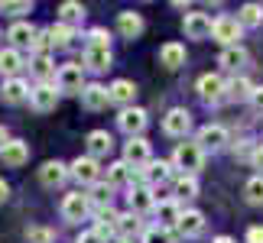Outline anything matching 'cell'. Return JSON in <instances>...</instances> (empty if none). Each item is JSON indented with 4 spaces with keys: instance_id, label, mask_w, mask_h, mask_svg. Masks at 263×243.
Instances as JSON below:
<instances>
[{
    "instance_id": "cell-27",
    "label": "cell",
    "mask_w": 263,
    "mask_h": 243,
    "mask_svg": "<svg viewBox=\"0 0 263 243\" xmlns=\"http://www.w3.org/2000/svg\"><path fill=\"white\" fill-rule=\"evenodd\" d=\"M20 68H23V55H20L16 49H4V52H0V72L7 78H16Z\"/></svg>"
},
{
    "instance_id": "cell-44",
    "label": "cell",
    "mask_w": 263,
    "mask_h": 243,
    "mask_svg": "<svg viewBox=\"0 0 263 243\" xmlns=\"http://www.w3.org/2000/svg\"><path fill=\"white\" fill-rule=\"evenodd\" d=\"M250 104H254L260 114H263V88H254V94H250Z\"/></svg>"
},
{
    "instance_id": "cell-38",
    "label": "cell",
    "mask_w": 263,
    "mask_h": 243,
    "mask_svg": "<svg viewBox=\"0 0 263 243\" xmlns=\"http://www.w3.org/2000/svg\"><path fill=\"white\" fill-rule=\"evenodd\" d=\"M244 195H247V201L250 205H263V175H254L244 185Z\"/></svg>"
},
{
    "instance_id": "cell-18",
    "label": "cell",
    "mask_w": 263,
    "mask_h": 243,
    "mask_svg": "<svg viewBox=\"0 0 263 243\" xmlns=\"http://www.w3.org/2000/svg\"><path fill=\"white\" fill-rule=\"evenodd\" d=\"M130 208H134V214H146V211H153L156 208V201H153V188L149 185H140V188H130Z\"/></svg>"
},
{
    "instance_id": "cell-16",
    "label": "cell",
    "mask_w": 263,
    "mask_h": 243,
    "mask_svg": "<svg viewBox=\"0 0 263 243\" xmlns=\"http://www.w3.org/2000/svg\"><path fill=\"white\" fill-rule=\"evenodd\" d=\"M7 39L13 43L16 52H20V49H33V43H36V29L29 26V23H13V26H10V33H7Z\"/></svg>"
},
{
    "instance_id": "cell-24",
    "label": "cell",
    "mask_w": 263,
    "mask_h": 243,
    "mask_svg": "<svg viewBox=\"0 0 263 243\" xmlns=\"http://www.w3.org/2000/svg\"><path fill=\"white\" fill-rule=\"evenodd\" d=\"M201 230H205V217H201V211H182L179 234L182 237H198Z\"/></svg>"
},
{
    "instance_id": "cell-23",
    "label": "cell",
    "mask_w": 263,
    "mask_h": 243,
    "mask_svg": "<svg viewBox=\"0 0 263 243\" xmlns=\"http://www.w3.org/2000/svg\"><path fill=\"white\" fill-rule=\"evenodd\" d=\"M140 175H143V178H146V185L153 188V185H163V181H169V175H173V166L159 159V162H149V166L140 172Z\"/></svg>"
},
{
    "instance_id": "cell-11",
    "label": "cell",
    "mask_w": 263,
    "mask_h": 243,
    "mask_svg": "<svg viewBox=\"0 0 263 243\" xmlns=\"http://www.w3.org/2000/svg\"><path fill=\"white\" fill-rule=\"evenodd\" d=\"M65 178H68V169L59 159H49V162H43V169H39V181H43L46 188H59Z\"/></svg>"
},
{
    "instance_id": "cell-12",
    "label": "cell",
    "mask_w": 263,
    "mask_h": 243,
    "mask_svg": "<svg viewBox=\"0 0 263 243\" xmlns=\"http://www.w3.org/2000/svg\"><path fill=\"white\" fill-rule=\"evenodd\" d=\"M0 159H4V166L20 169V166H23V162L29 159V146L23 143V139H10V143L0 149Z\"/></svg>"
},
{
    "instance_id": "cell-36",
    "label": "cell",
    "mask_w": 263,
    "mask_h": 243,
    "mask_svg": "<svg viewBox=\"0 0 263 243\" xmlns=\"http://www.w3.org/2000/svg\"><path fill=\"white\" fill-rule=\"evenodd\" d=\"M52 72H55V68H52V58H49V55H36V58H33V75L43 81V85H49Z\"/></svg>"
},
{
    "instance_id": "cell-51",
    "label": "cell",
    "mask_w": 263,
    "mask_h": 243,
    "mask_svg": "<svg viewBox=\"0 0 263 243\" xmlns=\"http://www.w3.org/2000/svg\"><path fill=\"white\" fill-rule=\"evenodd\" d=\"M104 243H130V240H124V237H114V240H104Z\"/></svg>"
},
{
    "instance_id": "cell-35",
    "label": "cell",
    "mask_w": 263,
    "mask_h": 243,
    "mask_svg": "<svg viewBox=\"0 0 263 243\" xmlns=\"http://www.w3.org/2000/svg\"><path fill=\"white\" fill-rule=\"evenodd\" d=\"M88 201H91V205H95L98 211H101V208H110V185H104V181L91 185V195H88Z\"/></svg>"
},
{
    "instance_id": "cell-29",
    "label": "cell",
    "mask_w": 263,
    "mask_h": 243,
    "mask_svg": "<svg viewBox=\"0 0 263 243\" xmlns=\"http://www.w3.org/2000/svg\"><path fill=\"white\" fill-rule=\"evenodd\" d=\"M85 65L91 72H104L110 68V49H85Z\"/></svg>"
},
{
    "instance_id": "cell-42",
    "label": "cell",
    "mask_w": 263,
    "mask_h": 243,
    "mask_svg": "<svg viewBox=\"0 0 263 243\" xmlns=\"http://www.w3.org/2000/svg\"><path fill=\"white\" fill-rule=\"evenodd\" d=\"M52 46V36H49V29H43V33H36V43H33V49L39 55H46V49Z\"/></svg>"
},
{
    "instance_id": "cell-49",
    "label": "cell",
    "mask_w": 263,
    "mask_h": 243,
    "mask_svg": "<svg viewBox=\"0 0 263 243\" xmlns=\"http://www.w3.org/2000/svg\"><path fill=\"white\" fill-rule=\"evenodd\" d=\"M4 201H7V181L0 178V205H4Z\"/></svg>"
},
{
    "instance_id": "cell-21",
    "label": "cell",
    "mask_w": 263,
    "mask_h": 243,
    "mask_svg": "<svg viewBox=\"0 0 263 243\" xmlns=\"http://www.w3.org/2000/svg\"><path fill=\"white\" fill-rule=\"evenodd\" d=\"M156 217H159V227H179V220H182V208H179V201H159L156 205Z\"/></svg>"
},
{
    "instance_id": "cell-52",
    "label": "cell",
    "mask_w": 263,
    "mask_h": 243,
    "mask_svg": "<svg viewBox=\"0 0 263 243\" xmlns=\"http://www.w3.org/2000/svg\"><path fill=\"white\" fill-rule=\"evenodd\" d=\"M215 243H234V240H231V237H218Z\"/></svg>"
},
{
    "instance_id": "cell-20",
    "label": "cell",
    "mask_w": 263,
    "mask_h": 243,
    "mask_svg": "<svg viewBox=\"0 0 263 243\" xmlns=\"http://www.w3.org/2000/svg\"><path fill=\"white\" fill-rule=\"evenodd\" d=\"M198 94L205 100H224V81L218 75H201L198 78Z\"/></svg>"
},
{
    "instance_id": "cell-34",
    "label": "cell",
    "mask_w": 263,
    "mask_h": 243,
    "mask_svg": "<svg viewBox=\"0 0 263 243\" xmlns=\"http://www.w3.org/2000/svg\"><path fill=\"white\" fill-rule=\"evenodd\" d=\"M49 36H52V46L65 49V46H72V39H75V29H72V26H65V23H55L52 29H49Z\"/></svg>"
},
{
    "instance_id": "cell-14",
    "label": "cell",
    "mask_w": 263,
    "mask_h": 243,
    "mask_svg": "<svg viewBox=\"0 0 263 243\" xmlns=\"http://www.w3.org/2000/svg\"><path fill=\"white\" fill-rule=\"evenodd\" d=\"M189 127H192V117H189V110H182V107L169 110L166 120H163V130H166L169 136H185Z\"/></svg>"
},
{
    "instance_id": "cell-39",
    "label": "cell",
    "mask_w": 263,
    "mask_h": 243,
    "mask_svg": "<svg viewBox=\"0 0 263 243\" xmlns=\"http://www.w3.org/2000/svg\"><path fill=\"white\" fill-rule=\"evenodd\" d=\"M195 195H198V181L192 175H182L176 181V198H195Z\"/></svg>"
},
{
    "instance_id": "cell-50",
    "label": "cell",
    "mask_w": 263,
    "mask_h": 243,
    "mask_svg": "<svg viewBox=\"0 0 263 243\" xmlns=\"http://www.w3.org/2000/svg\"><path fill=\"white\" fill-rule=\"evenodd\" d=\"M7 143H10V139H7V130H4V127H0V149H4Z\"/></svg>"
},
{
    "instance_id": "cell-46",
    "label": "cell",
    "mask_w": 263,
    "mask_h": 243,
    "mask_svg": "<svg viewBox=\"0 0 263 243\" xmlns=\"http://www.w3.org/2000/svg\"><path fill=\"white\" fill-rule=\"evenodd\" d=\"M78 243H104V240H101V237L95 234V230H88V234H82V237H78Z\"/></svg>"
},
{
    "instance_id": "cell-2",
    "label": "cell",
    "mask_w": 263,
    "mask_h": 243,
    "mask_svg": "<svg viewBox=\"0 0 263 243\" xmlns=\"http://www.w3.org/2000/svg\"><path fill=\"white\" fill-rule=\"evenodd\" d=\"M85 65H62L55 75V85L59 91H65V94H82L85 91Z\"/></svg>"
},
{
    "instance_id": "cell-33",
    "label": "cell",
    "mask_w": 263,
    "mask_h": 243,
    "mask_svg": "<svg viewBox=\"0 0 263 243\" xmlns=\"http://www.w3.org/2000/svg\"><path fill=\"white\" fill-rule=\"evenodd\" d=\"M130 175H134V169H130L124 159L114 162V166H107V185H124Z\"/></svg>"
},
{
    "instance_id": "cell-28",
    "label": "cell",
    "mask_w": 263,
    "mask_h": 243,
    "mask_svg": "<svg viewBox=\"0 0 263 243\" xmlns=\"http://www.w3.org/2000/svg\"><path fill=\"white\" fill-rule=\"evenodd\" d=\"M117 220H120L117 211L101 208V211H98V227H95V234H98L101 240H104V234H114V230H117Z\"/></svg>"
},
{
    "instance_id": "cell-9",
    "label": "cell",
    "mask_w": 263,
    "mask_h": 243,
    "mask_svg": "<svg viewBox=\"0 0 263 243\" xmlns=\"http://www.w3.org/2000/svg\"><path fill=\"white\" fill-rule=\"evenodd\" d=\"M224 143H228V130H224V127L208 124V127L198 130V146H201V149H211V153H218V149H224Z\"/></svg>"
},
{
    "instance_id": "cell-10",
    "label": "cell",
    "mask_w": 263,
    "mask_h": 243,
    "mask_svg": "<svg viewBox=\"0 0 263 243\" xmlns=\"http://www.w3.org/2000/svg\"><path fill=\"white\" fill-rule=\"evenodd\" d=\"M88 211H91L88 195H82V191H75V195H65V201H62V214H65V220H82Z\"/></svg>"
},
{
    "instance_id": "cell-17",
    "label": "cell",
    "mask_w": 263,
    "mask_h": 243,
    "mask_svg": "<svg viewBox=\"0 0 263 243\" xmlns=\"http://www.w3.org/2000/svg\"><path fill=\"white\" fill-rule=\"evenodd\" d=\"M26 97H29V88H26V81H20V78L4 81V88H0V100H4V104H23Z\"/></svg>"
},
{
    "instance_id": "cell-7",
    "label": "cell",
    "mask_w": 263,
    "mask_h": 243,
    "mask_svg": "<svg viewBox=\"0 0 263 243\" xmlns=\"http://www.w3.org/2000/svg\"><path fill=\"white\" fill-rule=\"evenodd\" d=\"M29 104H33V110H39V114L55 110V104H59V88H52V85H36L33 91H29Z\"/></svg>"
},
{
    "instance_id": "cell-25",
    "label": "cell",
    "mask_w": 263,
    "mask_h": 243,
    "mask_svg": "<svg viewBox=\"0 0 263 243\" xmlns=\"http://www.w3.org/2000/svg\"><path fill=\"white\" fill-rule=\"evenodd\" d=\"M159 65H166V68L185 65V49H182L179 43H166L163 49H159Z\"/></svg>"
},
{
    "instance_id": "cell-45",
    "label": "cell",
    "mask_w": 263,
    "mask_h": 243,
    "mask_svg": "<svg viewBox=\"0 0 263 243\" xmlns=\"http://www.w3.org/2000/svg\"><path fill=\"white\" fill-rule=\"evenodd\" d=\"M247 243H263V227H250L247 230Z\"/></svg>"
},
{
    "instance_id": "cell-41",
    "label": "cell",
    "mask_w": 263,
    "mask_h": 243,
    "mask_svg": "<svg viewBox=\"0 0 263 243\" xmlns=\"http://www.w3.org/2000/svg\"><path fill=\"white\" fill-rule=\"evenodd\" d=\"M107 43H110V39H107L104 29H91V33H88V49H110Z\"/></svg>"
},
{
    "instance_id": "cell-31",
    "label": "cell",
    "mask_w": 263,
    "mask_h": 243,
    "mask_svg": "<svg viewBox=\"0 0 263 243\" xmlns=\"http://www.w3.org/2000/svg\"><path fill=\"white\" fill-rule=\"evenodd\" d=\"M250 94H254V88L247 78H234L231 85H224V100H247Z\"/></svg>"
},
{
    "instance_id": "cell-40",
    "label": "cell",
    "mask_w": 263,
    "mask_h": 243,
    "mask_svg": "<svg viewBox=\"0 0 263 243\" xmlns=\"http://www.w3.org/2000/svg\"><path fill=\"white\" fill-rule=\"evenodd\" d=\"M143 243H173V234H169L166 227H149L146 234H143Z\"/></svg>"
},
{
    "instance_id": "cell-48",
    "label": "cell",
    "mask_w": 263,
    "mask_h": 243,
    "mask_svg": "<svg viewBox=\"0 0 263 243\" xmlns=\"http://www.w3.org/2000/svg\"><path fill=\"white\" fill-rule=\"evenodd\" d=\"M254 166L263 172V146H257V149H254Z\"/></svg>"
},
{
    "instance_id": "cell-19",
    "label": "cell",
    "mask_w": 263,
    "mask_h": 243,
    "mask_svg": "<svg viewBox=\"0 0 263 243\" xmlns=\"http://www.w3.org/2000/svg\"><path fill=\"white\" fill-rule=\"evenodd\" d=\"M82 104H85L88 110H101V107H107V104H110L107 88H104V85H85V91H82Z\"/></svg>"
},
{
    "instance_id": "cell-30",
    "label": "cell",
    "mask_w": 263,
    "mask_h": 243,
    "mask_svg": "<svg viewBox=\"0 0 263 243\" xmlns=\"http://www.w3.org/2000/svg\"><path fill=\"white\" fill-rule=\"evenodd\" d=\"M218 62H221V68H228V72H237V68L247 62V52H244L240 46H231V49H224V52H221Z\"/></svg>"
},
{
    "instance_id": "cell-13",
    "label": "cell",
    "mask_w": 263,
    "mask_h": 243,
    "mask_svg": "<svg viewBox=\"0 0 263 243\" xmlns=\"http://www.w3.org/2000/svg\"><path fill=\"white\" fill-rule=\"evenodd\" d=\"M107 94H110V104H120V107L127 110V107L137 100V85H134V81H124V78H120V81H114V85L107 88Z\"/></svg>"
},
{
    "instance_id": "cell-43",
    "label": "cell",
    "mask_w": 263,
    "mask_h": 243,
    "mask_svg": "<svg viewBox=\"0 0 263 243\" xmlns=\"http://www.w3.org/2000/svg\"><path fill=\"white\" fill-rule=\"evenodd\" d=\"M26 237H29V243H52V234H49V230H43V227H33Z\"/></svg>"
},
{
    "instance_id": "cell-4",
    "label": "cell",
    "mask_w": 263,
    "mask_h": 243,
    "mask_svg": "<svg viewBox=\"0 0 263 243\" xmlns=\"http://www.w3.org/2000/svg\"><path fill=\"white\" fill-rule=\"evenodd\" d=\"M211 36H215L218 43H224V49H231V46H237V39H240V23L234 16H218L215 26H211Z\"/></svg>"
},
{
    "instance_id": "cell-47",
    "label": "cell",
    "mask_w": 263,
    "mask_h": 243,
    "mask_svg": "<svg viewBox=\"0 0 263 243\" xmlns=\"http://www.w3.org/2000/svg\"><path fill=\"white\" fill-rule=\"evenodd\" d=\"M4 10H10V13H26L29 4H4Z\"/></svg>"
},
{
    "instance_id": "cell-8",
    "label": "cell",
    "mask_w": 263,
    "mask_h": 243,
    "mask_svg": "<svg viewBox=\"0 0 263 243\" xmlns=\"http://www.w3.org/2000/svg\"><path fill=\"white\" fill-rule=\"evenodd\" d=\"M68 175H72L78 185H98V159L78 156V159L72 162V169H68Z\"/></svg>"
},
{
    "instance_id": "cell-15",
    "label": "cell",
    "mask_w": 263,
    "mask_h": 243,
    "mask_svg": "<svg viewBox=\"0 0 263 243\" xmlns=\"http://www.w3.org/2000/svg\"><path fill=\"white\" fill-rule=\"evenodd\" d=\"M117 33L124 39H137L140 33H143V16L134 13V10H124V13L117 16Z\"/></svg>"
},
{
    "instance_id": "cell-5",
    "label": "cell",
    "mask_w": 263,
    "mask_h": 243,
    "mask_svg": "<svg viewBox=\"0 0 263 243\" xmlns=\"http://www.w3.org/2000/svg\"><path fill=\"white\" fill-rule=\"evenodd\" d=\"M211 26H215V19L208 13H185V19H182V33L189 39H208Z\"/></svg>"
},
{
    "instance_id": "cell-6",
    "label": "cell",
    "mask_w": 263,
    "mask_h": 243,
    "mask_svg": "<svg viewBox=\"0 0 263 243\" xmlns=\"http://www.w3.org/2000/svg\"><path fill=\"white\" fill-rule=\"evenodd\" d=\"M124 162H127L130 169H140V172H143V166L153 162V159H149V143H146V139H140V136L130 139V143L124 146Z\"/></svg>"
},
{
    "instance_id": "cell-26",
    "label": "cell",
    "mask_w": 263,
    "mask_h": 243,
    "mask_svg": "<svg viewBox=\"0 0 263 243\" xmlns=\"http://www.w3.org/2000/svg\"><path fill=\"white\" fill-rule=\"evenodd\" d=\"M85 19V7L78 4V0H65L62 7H59V23H65V26H78Z\"/></svg>"
},
{
    "instance_id": "cell-3",
    "label": "cell",
    "mask_w": 263,
    "mask_h": 243,
    "mask_svg": "<svg viewBox=\"0 0 263 243\" xmlns=\"http://www.w3.org/2000/svg\"><path fill=\"white\" fill-rule=\"evenodd\" d=\"M117 124H120V130H124V133H130V139H134V136H140V133L146 130L149 117H146L143 107H127V110H120Z\"/></svg>"
},
{
    "instance_id": "cell-37",
    "label": "cell",
    "mask_w": 263,
    "mask_h": 243,
    "mask_svg": "<svg viewBox=\"0 0 263 243\" xmlns=\"http://www.w3.org/2000/svg\"><path fill=\"white\" fill-rule=\"evenodd\" d=\"M140 230V217L137 214H120V220H117V234L124 237V240H130Z\"/></svg>"
},
{
    "instance_id": "cell-32",
    "label": "cell",
    "mask_w": 263,
    "mask_h": 243,
    "mask_svg": "<svg viewBox=\"0 0 263 243\" xmlns=\"http://www.w3.org/2000/svg\"><path fill=\"white\" fill-rule=\"evenodd\" d=\"M237 23L240 26H260L263 23V7L260 4H244L237 13Z\"/></svg>"
},
{
    "instance_id": "cell-1",
    "label": "cell",
    "mask_w": 263,
    "mask_h": 243,
    "mask_svg": "<svg viewBox=\"0 0 263 243\" xmlns=\"http://www.w3.org/2000/svg\"><path fill=\"white\" fill-rule=\"evenodd\" d=\"M173 162H176V169L185 172V175H195L201 169V162H205V149L198 143H179L176 153H173Z\"/></svg>"
},
{
    "instance_id": "cell-22",
    "label": "cell",
    "mask_w": 263,
    "mask_h": 243,
    "mask_svg": "<svg viewBox=\"0 0 263 243\" xmlns=\"http://www.w3.org/2000/svg\"><path fill=\"white\" fill-rule=\"evenodd\" d=\"M110 146H114V139H110L107 130H95V133H88V156H91V159L107 156Z\"/></svg>"
}]
</instances>
